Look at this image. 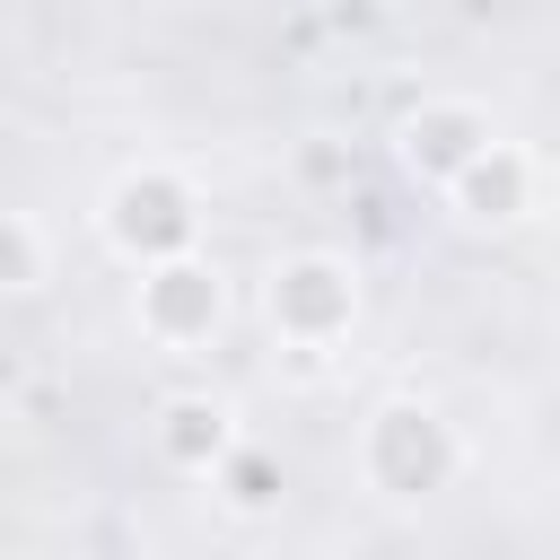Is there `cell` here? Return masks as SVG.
<instances>
[{
    "mask_svg": "<svg viewBox=\"0 0 560 560\" xmlns=\"http://www.w3.org/2000/svg\"><path fill=\"white\" fill-rule=\"evenodd\" d=\"M158 446H166V464H184V472H219V464L236 455V420H228V402L184 394V402L158 411Z\"/></svg>",
    "mask_w": 560,
    "mask_h": 560,
    "instance_id": "5b68a950",
    "label": "cell"
},
{
    "mask_svg": "<svg viewBox=\"0 0 560 560\" xmlns=\"http://www.w3.org/2000/svg\"><path fill=\"white\" fill-rule=\"evenodd\" d=\"M131 315H140V332H149V341H166V350L210 341V332H219V315H228L219 262H192V245H184V254L140 262V298H131Z\"/></svg>",
    "mask_w": 560,
    "mask_h": 560,
    "instance_id": "7a4b0ae2",
    "label": "cell"
},
{
    "mask_svg": "<svg viewBox=\"0 0 560 560\" xmlns=\"http://www.w3.org/2000/svg\"><path fill=\"white\" fill-rule=\"evenodd\" d=\"M228 499H236V508H271V464H262V455H245V464L228 472Z\"/></svg>",
    "mask_w": 560,
    "mask_h": 560,
    "instance_id": "9c48e42d",
    "label": "cell"
},
{
    "mask_svg": "<svg viewBox=\"0 0 560 560\" xmlns=\"http://www.w3.org/2000/svg\"><path fill=\"white\" fill-rule=\"evenodd\" d=\"M446 184H455L464 219H525V210H534V201H525V158H516L508 140H481Z\"/></svg>",
    "mask_w": 560,
    "mask_h": 560,
    "instance_id": "8992f818",
    "label": "cell"
},
{
    "mask_svg": "<svg viewBox=\"0 0 560 560\" xmlns=\"http://www.w3.org/2000/svg\"><path fill=\"white\" fill-rule=\"evenodd\" d=\"M350 315H359V280H350V262H332V254H289V262H271V332H289V341H332V332H350Z\"/></svg>",
    "mask_w": 560,
    "mask_h": 560,
    "instance_id": "3957f363",
    "label": "cell"
},
{
    "mask_svg": "<svg viewBox=\"0 0 560 560\" xmlns=\"http://www.w3.org/2000/svg\"><path fill=\"white\" fill-rule=\"evenodd\" d=\"M481 140H490V122H481L472 105H420V114L402 122V158H411L420 175H438V184H446Z\"/></svg>",
    "mask_w": 560,
    "mask_h": 560,
    "instance_id": "52a82bcc",
    "label": "cell"
},
{
    "mask_svg": "<svg viewBox=\"0 0 560 560\" xmlns=\"http://www.w3.org/2000/svg\"><path fill=\"white\" fill-rule=\"evenodd\" d=\"M446 464H455V455H446V429H438L429 411L394 402V411L368 420V481H376V490H438Z\"/></svg>",
    "mask_w": 560,
    "mask_h": 560,
    "instance_id": "277c9868",
    "label": "cell"
},
{
    "mask_svg": "<svg viewBox=\"0 0 560 560\" xmlns=\"http://www.w3.org/2000/svg\"><path fill=\"white\" fill-rule=\"evenodd\" d=\"M35 280H44V236L35 219L0 210V289H35Z\"/></svg>",
    "mask_w": 560,
    "mask_h": 560,
    "instance_id": "ba28073f",
    "label": "cell"
},
{
    "mask_svg": "<svg viewBox=\"0 0 560 560\" xmlns=\"http://www.w3.org/2000/svg\"><path fill=\"white\" fill-rule=\"evenodd\" d=\"M105 236H114V254H131V262L184 254V245L201 236V201H192L184 175L140 166V175H122V184L105 192Z\"/></svg>",
    "mask_w": 560,
    "mask_h": 560,
    "instance_id": "6da1fadb",
    "label": "cell"
}]
</instances>
